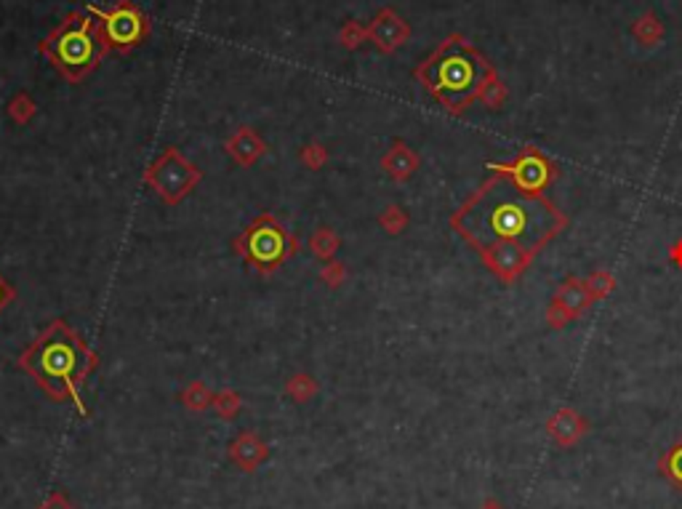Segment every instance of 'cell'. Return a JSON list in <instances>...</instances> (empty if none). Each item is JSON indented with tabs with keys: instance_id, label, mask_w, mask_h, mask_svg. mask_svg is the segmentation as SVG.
Returning <instances> with one entry per match:
<instances>
[{
	"instance_id": "2",
	"label": "cell",
	"mask_w": 682,
	"mask_h": 509,
	"mask_svg": "<svg viewBox=\"0 0 682 509\" xmlns=\"http://www.w3.org/2000/svg\"><path fill=\"white\" fill-rule=\"evenodd\" d=\"M416 80L453 115L477 101L480 89L496 67L488 62L464 35H448L430 59L416 67Z\"/></svg>"
},
{
	"instance_id": "14",
	"label": "cell",
	"mask_w": 682,
	"mask_h": 509,
	"mask_svg": "<svg viewBox=\"0 0 682 509\" xmlns=\"http://www.w3.org/2000/svg\"><path fill=\"white\" fill-rule=\"evenodd\" d=\"M381 165H384V171L392 176V179H398V182H405V179H410L413 176V171L419 168V155L403 144V142H395L392 144V150L384 155L381 160Z\"/></svg>"
},
{
	"instance_id": "25",
	"label": "cell",
	"mask_w": 682,
	"mask_h": 509,
	"mask_svg": "<svg viewBox=\"0 0 682 509\" xmlns=\"http://www.w3.org/2000/svg\"><path fill=\"white\" fill-rule=\"evenodd\" d=\"M405 224H408V214H405L400 206H389V208L381 214V227H384L387 232H392V235H400L405 229Z\"/></svg>"
},
{
	"instance_id": "20",
	"label": "cell",
	"mask_w": 682,
	"mask_h": 509,
	"mask_svg": "<svg viewBox=\"0 0 682 509\" xmlns=\"http://www.w3.org/2000/svg\"><path fill=\"white\" fill-rule=\"evenodd\" d=\"M182 400H185V406L189 411H203V408L214 406V395L208 392V387H203L200 382L189 384L185 389V395H182Z\"/></svg>"
},
{
	"instance_id": "26",
	"label": "cell",
	"mask_w": 682,
	"mask_h": 509,
	"mask_svg": "<svg viewBox=\"0 0 682 509\" xmlns=\"http://www.w3.org/2000/svg\"><path fill=\"white\" fill-rule=\"evenodd\" d=\"M214 408H217L218 416L224 419H232L240 411V398L235 392H224V395H214Z\"/></svg>"
},
{
	"instance_id": "10",
	"label": "cell",
	"mask_w": 682,
	"mask_h": 509,
	"mask_svg": "<svg viewBox=\"0 0 682 509\" xmlns=\"http://www.w3.org/2000/svg\"><path fill=\"white\" fill-rule=\"evenodd\" d=\"M483 256V264L496 275L501 283H515L526 275V270L530 267L533 256L517 249V246H494V249H485L480 251Z\"/></svg>"
},
{
	"instance_id": "4",
	"label": "cell",
	"mask_w": 682,
	"mask_h": 509,
	"mask_svg": "<svg viewBox=\"0 0 682 509\" xmlns=\"http://www.w3.org/2000/svg\"><path fill=\"white\" fill-rule=\"evenodd\" d=\"M40 51L48 62L62 72L67 80H83L91 69L99 67L107 46L101 40L99 25L89 14L72 11L57 30L51 32Z\"/></svg>"
},
{
	"instance_id": "5",
	"label": "cell",
	"mask_w": 682,
	"mask_h": 509,
	"mask_svg": "<svg viewBox=\"0 0 682 509\" xmlns=\"http://www.w3.org/2000/svg\"><path fill=\"white\" fill-rule=\"evenodd\" d=\"M238 249L261 272H270V270L280 267L288 256L293 254L296 243H293V238L272 217H261V219H256L246 229V235L240 238Z\"/></svg>"
},
{
	"instance_id": "27",
	"label": "cell",
	"mask_w": 682,
	"mask_h": 509,
	"mask_svg": "<svg viewBox=\"0 0 682 509\" xmlns=\"http://www.w3.org/2000/svg\"><path fill=\"white\" fill-rule=\"evenodd\" d=\"M304 163H307L310 168H320V165L325 163V150H323L320 144L304 147Z\"/></svg>"
},
{
	"instance_id": "17",
	"label": "cell",
	"mask_w": 682,
	"mask_h": 509,
	"mask_svg": "<svg viewBox=\"0 0 682 509\" xmlns=\"http://www.w3.org/2000/svg\"><path fill=\"white\" fill-rule=\"evenodd\" d=\"M632 35H634V40H637L640 46L653 48V46H658V43H661V37H664V25H661V19H658L653 11H645L643 16H637V19H634V25H632Z\"/></svg>"
},
{
	"instance_id": "19",
	"label": "cell",
	"mask_w": 682,
	"mask_h": 509,
	"mask_svg": "<svg viewBox=\"0 0 682 509\" xmlns=\"http://www.w3.org/2000/svg\"><path fill=\"white\" fill-rule=\"evenodd\" d=\"M477 101H483L488 110H498L504 101H506V86H504V80L496 75H491L488 80H485V86L480 89V96H477Z\"/></svg>"
},
{
	"instance_id": "12",
	"label": "cell",
	"mask_w": 682,
	"mask_h": 509,
	"mask_svg": "<svg viewBox=\"0 0 682 509\" xmlns=\"http://www.w3.org/2000/svg\"><path fill=\"white\" fill-rule=\"evenodd\" d=\"M368 37L376 43L378 51L392 54L403 46L405 40L410 37V27L400 14H395L392 8H381L373 16L371 27H368Z\"/></svg>"
},
{
	"instance_id": "18",
	"label": "cell",
	"mask_w": 682,
	"mask_h": 509,
	"mask_svg": "<svg viewBox=\"0 0 682 509\" xmlns=\"http://www.w3.org/2000/svg\"><path fill=\"white\" fill-rule=\"evenodd\" d=\"M584 286L590 291L591 302H600V299H605L608 293H613V288H616V278L608 272V270H597V272H591L584 278Z\"/></svg>"
},
{
	"instance_id": "13",
	"label": "cell",
	"mask_w": 682,
	"mask_h": 509,
	"mask_svg": "<svg viewBox=\"0 0 682 509\" xmlns=\"http://www.w3.org/2000/svg\"><path fill=\"white\" fill-rule=\"evenodd\" d=\"M270 456L267 443L256 432H243L229 443V459L243 470V472H256Z\"/></svg>"
},
{
	"instance_id": "1",
	"label": "cell",
	"mask_w": 682,
	"mask_h": 509,
	"mask_svg": "<svg viewBox=\"0 0 682 509\" xmlns=\"http://www.w3.org/2000/svg\"><path fill=\"white\" fill-rule=\"evenodd\" d=\"M451 224L477 251L517 246L536 256L568 227V217L541 192L520 190L512 179L494 171L453 214Z\"/></svg>"
},
{
	"instance_id": "15",
	"label": "cell",
	"mask_w": 682,
	"mask_h": 509,
	"mask_svg": "<svg viewBox=\"0 0 682 509\" xmlns=\"http://www.w3.org/2000/svg\"><path fill=\"white\" fill-rule=\"evenodd\" d=\"M227 150H229L235 158L240 160V163L250 165L253 160L264 153V144L259 142V136H256L250 128H240V131H238V133L227 142Z\"/></svg>"
},
{
	"instance_id": "16",
	"label": "cell",
	"mask_w": 682,
	"mask_h": 509,
	"mask_svg": "<svg viewBox=\"0 0 682 509\" xmlns=\"http://www.w3.org/2000/svg\"><path fill=\"white\" fill-rule=\"evenodd\" d=\"M658 475L666 478V482L682 493V438L666 448L664 456L658 459Z\"/></svg>"
},
{
	"instance_id": "28",
	"label": "cell",
	"mask_w": 682,
	"mask_h": 509,
	"mask_svg": "<svg viewBox=\"0 0 682 509\" xmlns=\"http://www.w3.org/2000/svg\"><path fill=\"white\" fill-rule=\"evenodd\" d=\"M37 509H78V507H75V504H72L64 493L57 491V493H51V496H48V499H46V502H43Z\"/></svg>"
},
{
	"instance_id": "6",
	"label": "cell",
	"mask_w": 682,
	"mask_h": 509,
	"mask_svg": "<svg viewBox=\"0 0 682 509\" xmlns=\"http://www.w3.org/2000/svg\"><path fill=\"white\" fill-rule=\"evenodd\" d=\"M93 14H96V25H99L107 51H115V48L128 51V48L139 46L150 32L147 16L131 0H121L110 11H93Z\"/></svg>"
},
{
	"instance_id": "24",
	"label": "cell",
	"mask_w": 682,
	"mask_h": 509,
	"mask_svg": "<svg viewBox=\"0 0 682 509\" xmlns=\"http://www.w3.org/2000/svg\"><path fill=\"white\" fill-rule=\"evenodd\" d=\"M8 115H11L16 123H27L32 115H35V101H32L27 94L14 96L11 104H8Z\"/></svg>"
},
{
	"instance_id": "3",
	"label": "cell",
	"mask_w": 682,
	"mask_h": 509,
	"mask_svg": "<svg viewBox=\"0 0 682 509\" xmlns=\"http://www.w3.org/2000/svg\"><path fill=\"white\" fill-rule=\"evenodd\" d=\"M22 368L32 374L48 395L59 400H75V406L86 414L80 387L93 368V355L62 320L46 328L30 350L22 355Z\"/></svg>"
},
{
	"instance_id": "11",
	"label": "cell",
	"mask_w": 682,
	"mask_h": 509,
	"mask_svg": "<svg viewBox=\"0 0 682 509\" xmlns=\"http://www.w3.org/2000/svg\"><path fill=\"white\" fill-rule=\"evenodd\" d=\"M590 432V421L570 406H559L555 414L547 419V435L562 451L579 446Z\"/></svg>"
},
{
	"instance_id": "29",
	"label": "cell",
	"mask_w": 682,
	"mask_h": 509,
	"mask_svg": "<svg viewBox=\"0 0 682 509\" xmlns=\"http://www.w3.org/2000/svg\"><path fill=\"white\" fill-rule=\"evenodd\" d=\"M323 278H325V281H328L331 286H339L341 281H344V267L334 261V264H331V267H328V270L323 272Z\"/></svg>"
},
{
	"instance_id": "8",
	"label": "cell",
	"mask_w": 682,
	"mask_h": 509,
	"mask_svg": "<svg viewBox=\"0 0 682 509\" xmlns=\"http://www.w3.org/2000/svg\"><path fill=\"white\" fill-rule=\"evenodd\" d=\"M147 179L160 192V197H165L168 203H176L197 182V171L174 147H168L165 155L157 160L153 171L147 174Z\"/></svg>"
},
{
	"instance_id": "23",
	"label": "cell",
	"mask_w": 682,
	"mask_h": 509,
	"mask_svg": "<svg viewBox=\"0 0 682 509\" xmlns=\"http://www.w3.org/2000/svg\"><path fill=\"white\" fill-rule=\"evenodd\" d=\"M285 389H288V395H291L293 400L304 403V400H310L312 395L317 392V384H314V379H310V376L299 374V376H293L291 382L285 384Z\"/></svg>"
},
{
	"instance_id": "7",
	"label": "cell",
	"mask_w": 682,
	"mask_h": 509,
	"mask_svg": "<svg viewBox=\"0 0 682 509\" xmlns=\"http://www.w3.org/2000/svg\"><path fill=\"white\" fill-rule=\"evenodd\" d=\"M494 171L504 174L526 192L547 190L558 179V165L536 147H526L512 163H496Z\"/></svg>"
},
{
	"instance_id": "30",
	"label": "cell",
	"mask_w": 682,
	"mask_h": 509,
	"mask_svg": "<svg viewBox=\"0 0 682 509\" xmlns=\"http://www.w3.org/2000/svg\"><path fill=\"white\" fill-rule=\"evenodd\" d=\"M11 302V288L5 286V281L0 278V310Z\"/></svg>"
},
{
	"instance_id": "21",
	"label": "cell",
	"mask_w": 682,
	"mask_h": 509,
	"mask_svg": "<svg viewBox=\"0 0 682 509\" xmlns=\"http://www.w3.org/2000/svg\"><path fill=\"white\" fill-rule=\"evenodd\" d=\"M368 40V27H363L360 22H346L339 32V43L344 48H360Z\"/></svg>"
},
{
	"instance_id": "9",
	"label": "cell",
	"mask_w": 682,
	"mask_h": 509,
	"mask_svg": "<svg viewBox=\"0 0 682 509\" xmlns=\"http://www.w3.org/2000/svg\"><path fill=\"white\" fill-rule=\"evenodd\" d=\"M591 304V296L587 286H584V278L579 281V278H568L562 286L558 288V293L552 296V302H549V307H547V323H549V328H565V325H570L573 320L579 318L587 307Z\"/></svg>"
},
{
	"instance_id": "22",
	"label": "cell",
	"mask_w": 682,
	"mask_h": 509,
	"mask_svg": "<svg viewBox=\"0 0 682 509\" xmlns=\"http://www.w3.org/2000/svg\"><path fill=\"white\" fill-rule=\"evenodd\" d=\"M339 249V238L331 232V229H320L314 238H312V251L320 256V259H331Z\"/></svg>"
},
{
	"instance_id": "31",
	"label": "cell",
	"mask_w": 682,
	"mask_h": 509,
	"mask_svg": "<svg viewBox=\"0 0 682 509\" xmlns=\"http://www.w3.org/2000/svg\"><path fill=\"white\" fill-rule=\"evenodd\" d=\"M480 509H504V504L496 502V499H485V502L480 504Z\"/></svg>"
}]
</instances>
